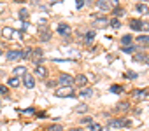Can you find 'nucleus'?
<instances>
[{"mask_svg":"<svg viewBox=\"0 0 149 131\" xmlns=\"http://www.w3.org/2000/svg\"><path fill=\"white\" fill-rule=\"evenodd\" d=\"M76 110H77V112H79V114H84V112H86V110H88V105H84V103H83V105H79V107H77V108H76Z\"/></svg>","mask_w":149,"mask_h":131,"instance_id":"nucleus-29","label":"nucleus"},{"mask_svg":"<svg viewBox=\"0 0 149 131\" xmlns=\"http://www.w3.org/2000/svg\"><path fill=\"white\" fill-rule=\"evenodd\" d=\"M112 14H114V16H116V19H118L119 16H123V14H125V11H123L121 7H114V11H112Z\"/></svg>","mask_w":149,"mask_h":131,"instance_id":"nucleus-23","label":"nucleus"},{"mask_svg":"<svg viewBox=\"0 0 149 131\" xmlns=\"http://www.w3.org/2000/svg\"><path fill=\"white\" fill-rule=\"evenodd\" d=\"M111 25H112V28H119V26H121V21L116 19V18H112V19H111Z\"/></svg>","mask_w":149,"mask_h":131,"instance_id":"nucleus-27","label":"nucleus"},{"mask_svg":"<svg viewBox=\"0 0 149 131\" xmlns=\"http://www.w3.org/2000/svg\"><path fill=\"white\" fill-rule=\"evenodd\" d=\"M133 122L132 121H125V119H114V121H111L109 122V126L111 128H114V129H121V128H130Z\"/></svg>","mask_w":149,"mask_h":131,"instance_id":"nucleus-3","label":"nucleus"},{"mask_svg":"<svg viewBox=\"0 0 149 131\" xmlns=\"http://www.w3.org/2000/svg\"><path fill=\"white\" fill-rule=\"evenodd\" d=\"M144 58H146V54H135V56H133L135 61H144Z\"/></svg>","mask_w":149,"mask_h":131,"instance_id":"nucleus-33","label":"nucleus"},{"mask_svg":"<svg viewBox=\"0 0 149 131\" xmlns=\"http://www.w3.org/2000/svg\"><path fill=\"white\" fill-rule=\"evenodd\" d=\"M125 77H126V79H137L139 75H137L135 72H126V74H125Z\"/></svg>","mask_w":149,"mask_h":131,"instance_id":"nucleus-31","label":"nucleus"},{"mask_svg":"<svg viewBox=\"0 0 149 131\" xmlns=\"http://www.w3.org/2000/svg\"><path fill=\"white\" fill-rule=\"evenodd\" d=\"M2 35H4V39H11V37L14 35V30H13L11 26H6V28L2 30Z\"/></svg>","mask_w":149,"mask_h":131,"instance_id":"nucleus-14","label":"nucleus"},{"mask_svg":"<svg viewBox=\"0 0 149 131\" xmlns=\"http://www.w3.org/2000/svg\"><path fill=\"white\" fill-rule=\"evenodd\" d=\"M128 107H130L128 103H119V110H125V112H126V110H128Z\"/></svg>","mask_w":149,"mask_h":131,"instance_id":"nucleus-35","label":"nucleus"},{"mask_svg":"<svg viewBox=\"0 0 149 131\" xmlns=\"http://www.w3.org/2000/svg\"><path fill=\"white\" fill-rule=\"evenodd\" d=\"M70 131H83V129H81V128H72Z\"/></svg>","mask_w":149,"mask_h":131,"instance_id":"nucleus-39","label":"nucleus"},{"mask_svg":"<svg viewBox=\"0 0 149 131\" xmlns=\"http://www.w3.org/2000/svg\"><path fill=\"white\" fill-rule=\"evenodd\" d=\"M2 54H4V51H2V49H0V56H2Z\"/></svg>","mask_w":149,"mask_h":131,"instance_id":"nucleus-42","label":"nucleus"},{"mask_svg":"<svg viewBox=\"0 0 149 131\" xmlns=\"http://www.w3.org/2000/svg\"><path fill=\"white\" fill-rule=\"evenodd\" d=\"M9 93V88L7 86H0V94H7Z\"/></svg>","mask_w":149,"mask_h":131,"instance_id":"nucleus-34","label":"nucleus"},{"mask_svg":"<svg viewBox=\"0 0 149 131\" xmlns=\"http://www.w3.org/2000/svg\"><path fill=\"white\" fill-rule=\"evenodd\" d=\"M25 114H33V108H26V110H23Z\"/></svg>","mask_w":149,"mask_h":131,"instance_id":"nucleus-38","label":"nucleus"},{"mask_svg":"<svg viewBox=\"0 0 149 131\" xmlns=\"http://www.w3.org/2000/svg\"><path fill=\"white\" fill-rule=\"evenodd\" d=\"M90 129H91V131H102V126H100L98 122H97V124L91 122V124H90Z\"/></svg>","mask_w":149,"mask_h":131,"instance_id":"nucleus-25","label":"nucleus"},{"mask_svg":"<svg viewBox=\"0 0 149 131\" xmlns=\"http://www.w3.org/2000/svg\"><path fill=\"white\" fill-rule=\"evenodd\" d=\"M74 84H77V86H81V89L88 84V77L86 75H83V74H79L76 79H74Z\"/></svg>","mask_w":149,"mask_h":131,"instance_id":"nucleus-10","label":"nucleus"},{"mask_svg":"<svg viewBox=\"0 0 149 131\" xmlns=\"http://www.w3.org/2000/svg\"><path fill=\"white\" fill-rule=\"evenodd\" d=\"M56 32H58L60 35H63V37H68V35H70V26H68L67 23H60L58 28H56Z\"/></svg>","mask_w":149,"mask_h":131,"instance_id":"nucleus-6","label":"nucleus"},{"mask_svg":"<svg viewBox=\"0 0 149 131\" xmlns=\"http://www.w3.org/2000/svg\"><path fill=\"white\" fill-rule=\"evenodd\" d=\"M32 51H33L32 47H26V49L23 51V59H25V58H30V56H32Z\"/></svg>","mask_w":149,"mask_h":131,"instance_id":"nucleus-28","label":"nucleus"},{"mask_svg":"<svg viewBox=\"0 0 149 131\" xmlns=\"http://www.w3.org/2000/svg\"><path fill=\"white\" fill-rule=\"evenodd\" d=\"M95 25H97V26H107V25H109V19H107V18H97V19H95Z\"/></svg>","mask_w":149,"mask_h":131,"instance_id":"nucleus-16","label":"nucleus"},{"mask_svg":"<svg viewBox=\"0 0 149 131\" xmlns=\"http://www.w3.org/2000/svg\"><path fill=\"white\" fill-rule=\"evenodd\" d=\"M7 86H9V88H18V86H19V79L13 75V77L7 81Z\"/></svg>","mask_w":149,"mask_h":131,"instance_id":"nucleus-15","label":"nucleus"},{"mask_svg":"<svg viewBox=\"0 0 149 131\" xmlns=\"http://www.w3.org/2000/svg\"><path fill=\"white\" fill-rule=\"evenodd\" d=\"M81 122H83V124H91V117H84Z\"/></svg>","mask_w":149,"mask_h":131,"instance_id":"nucleus-36","label":"nucleus"},{"mask_svg":"<svg viewBox=\"0 0 149 131\" xmlns=\"http://www.w3.org/2000/svg\"><path fill=\"white\" fill-rule=\"evenodd\" d=\"M137 11H139L140 14H146V12H147V6H146V4H137Z\"/></svg>","mask_w":149,"mask_h":131,"instance_id":"nucleus-22","label":"nucleus"},{"mask_svg":"<svg viewBox=\"0 0 149 131\" xmlns=\"http://www.w3.org/2000/svg\"><path fill=\"white\" fill-rule=\"evenodd\" d=\"M19 18H21L23 21L28 19V11H26V9H21V11H19Z\"/></svg>","mask_w":149,"mask_h":131,"instance_id":"nucleus-26","label":"nucleus"},{"mask_svg":"<svg viewBox=\"0 0 149 131\" xmlns=\"http://www.w3.org/2000/svg\"><path fill=\"white\" fill-rule=\"evenodd\" d=\"M49 131H63V128L60 124H53V126H49Z\"/></svg>","mask_w":149,"mask_h":131,"instance_id":"nucleus-30","label":"nucleus"},{"mask_svg":"<svg viewBox=\"0 0 149 131\" xmlns=\"http://www.w3.org/2000/svg\"><path fill=\"white\" fill-rule=\"evenodd\" d=\"M121 42H123V46H130L132 44V35H123L121 37Z\"/></svg>","mask_w":149,"mask_h":131,"instance_id":"nucleus-21","label":"nucleus"},{"mask_svg":"<svg viewBox=\"0 0 149 131\" xmlns=\"http://www.w3.org/2000/svg\"><path fill=\"white\" fill-rule=\"evenodd\" d=\"M79 94H81V96H91V94H93V89H91V88H83Z\"/></svg>","mask_w":149,"mask_h":131,"instance_id":"nucleus-20","label":"nucleus"},{"mask_svg":"<svg viewBox=\"0 0 149 131\" xmlns=\"http://www.w3.org/2000/svg\"><path fill=\"white\" fill-rule=\"evenodd\" d=\"M54 94H56L58 98H74V96H77L76 93H74V89L68 88V86H61V88H58Z\"/></svg>","mask_w":149,"mask_h":131,"instance_id":"nucleus-1","label":"nucleus"},{"mask_svg":"<svg viewBox=\"0 0 149 131\" xmlns=\"http://www.w3.org/2000/svg\"><path fill=\"white\" fill-rule=\"evenodd\" d=\"M35 75H37V77H40V79H44V77L47 75L46 67H42V65H37V67H35Z\"/></svg>","mask_w":149,"mask_h":131,"instance_id":"nucleus-11","label":"nucleus"},{"mask_svg":"<svg viewBox=\"0 0 149 131\" xmlns=\"http://www.w3.org/2000/svg\"><path fill=\"white\" fill-rule=\"evenodd\" d=\"M25 74H26V67H16V68H14V77L25 75Z\"/></svg>","mask_w":149,"mask_h":131,"instance_id":"nucleus-17","label":"nucleus"},{"mask_svg":"<svg viewBox=\"0 0 149 131\" xmlns=\"http://www.w3.org/2000/svg\"><path fill=\"white\" fill-rule=\"evenodd\" d=\"M39 35H40V40L42 42H47L51 39V32L46 28V26H39Z\"/></svg>","mask_w":149,"mask_h":131,"instance_id":"nucleus-7","label":"nucleus"},{"mask_svg":"<svg viewBox=\"0 0 149 131\" xmlns=\"http://www.w3.org/2000/svg\"><path fill=\"white\" fill-rule=\"evenodd\" d=\"M6 58H7L9 61H18V59H23V51L11 49L9 52H6Z\"/></svg>","mask_w":149,"mask_h":131,"instance_id":"nucleus-4","label":"nucleus"},{"mask_svg":"<svg viewBox=\"0 0 149 131\" xmlns=\"http://www.w3.org/2000/svg\"><path fill=\"white\" fill-rule=\"evenodd\" d=\"M123 52H135V47H133V46H126V47L123 49Z\"/></svg>","mask_w":149,"mask_h":131,"instance_id":"nucleus-32","label":"nucleus"},{"mask_svg":"<svg viewBox=\"0 0 149 131\" xmlns=\"http://www.w3.org/2000/svg\"><path fill=\"white\" fill-rule=\"evenodd\" d=\"M95 35H97L95 32H88V33L84 35V42H86V44H90V42H93V39H95Z\"/></svg>","mask_w":149,"mask_h":131,"instance_id":"nucleus-18","label":"nucleus"},{"mask_svg":"<svg viewBox=\"0 0 149 131\" xmlns=\"http://www.w3.org/2000/svg\"><path fill=\"white\" fill-rule=\"evenodd\" d=\"M133 98L135 100H144V98H147V91L146 89H137V91H133Z\"/></svg>","mask_w":149,"mask_h":131,"instance_id":"nucleus-13","label":"nucleus"},{"mask_svg":"<svg viewBox=\"0 0 149 131\" xmlns=\"http://www.w3.org/2000/svg\"><path fill=\"white\" fill-rule=\"evenodd\" d=\"M83 4H84L83 0H77V2H76V6H77V7H83Z\"/></svg>","mask_w":149,"mask_h":131,"instance_id":"nucleus-37","label":"nucleus"},{"mask_svg":"<svg viewBox=\"0 0 149 131\" xmlns=\"http://www.w3.org/2000/svg\"><path fill=\"white\" fill-rule=\"evenodd\" d=\"M30 58L33 59V63H35V65H40V61L44 59V51H42L40 47H39V49H33V51H32V56H30Z\"/></svg>","mask_w":149,"mask_h":131,"instance_id":"nucleus-5","label":"nucleus"},{"mask_svg":"<svg viewBox=\"0 0 149 131\" xmlns=\"http://www.w3.org/2000/svg\"><path fill=\"white\" fill-rule=\"evenodd\" d=\"M144 63H147V65H149V58H147V56L144 58Z\"/></svg>","mask_w":149,"mask_h":131,"instance_id":"nucleus-41","label":"nucleus"},{"mask_svg":"<svg viewBox=\"0 0 149 131\" xmlns=\"http://www.w3.org/2000/svg\"><path fill=\"white\" fill-rule=\"evenodd\" d=\"M23 84H25L26 89H32V88H35V79H33L30 74H25V77H23Z\"/></svg>","mask_w":149,"mask_h":131,"instance_id":"nucleus-9","label":"nucleus"},{"mask_svg":"<svg viewBox=\"0 0 149 131\" xmlns=\"http://www.w3.org/2000/svg\"><path fill=\"white\" fill-rule=\"evenodd\" d=\"M130 28L132 30H135V32H149V23H146V21H139V19H132L130 21Z\"/></svg>","mask_w":149,"mask_h":131,"instance_id":"nucleus-2","label":"nucleus"},{"mask_svg":"<svg viewBox=\"0 0 149 131\" xmlns=\"http://www.w3.org/2000/svg\"><path fill=\"white\" fill-rule=\"evenodd\" d=\"M97 6H98V9H102V11H111L109 0H97Z\"/></svg>","mask_w":149,"mask_h":131,"instance_id":"nucleus-12","label":"nucleus"},{"mask_svg":"<svg viewBox=\"0 0 149 131\" xmlns=\"http://www.w3.org/2000/svg\"><path fill=\"white\" fill-rule=\"evenodd\" d=\"M137 42H139V44H147V46H149V35H139V37H137Z\"/></svg>","mask_w":149,"mask_h":131,"instance_id":"nucleus-19","label":"nucleus"},{"mask_svg":"<svg viewBox=\"0 0 149 131\" xmlns=\"http://www.w3.org/2000/svg\"><path fill=\"white\" fill-rule=\"evenodd\" d=\"M14 2H18V4H25L26 0H14Z\"/></svg>","mask_w":149,"mask_h":131,"instance_id":"nucleus-40","label":"nucleus"},{"mask_svg":"<svg viewBox=\"0 0 149 131\" xmlns=\"http://www.w3.org/2000/svg\"><path fill=\"white\" fill-rule=\"evenodd\" d=\"M58 81H60L61 86H68V88H72V84H74V79H72L70 75H67V74H61Z\"/></svg>","mask_w":149,"mask_h":131,"instance_id":"nucleus-8","label":"nucleus"},{"mask_svg":"<svg viewBox=\"0 0 149 131\" xmlns=\"http://www.w3.org/2000/svg\"><path fill=\"white\" fill-rule=\"evenodd\" d=\"M111 93L119 94V93H123V88H121V86H118V84H114V86H111Z\"/></svg>","mask_w":149,"mask_h":131,"instance_id":"nucleus-24","label":"nucleus"}]
</instances>
